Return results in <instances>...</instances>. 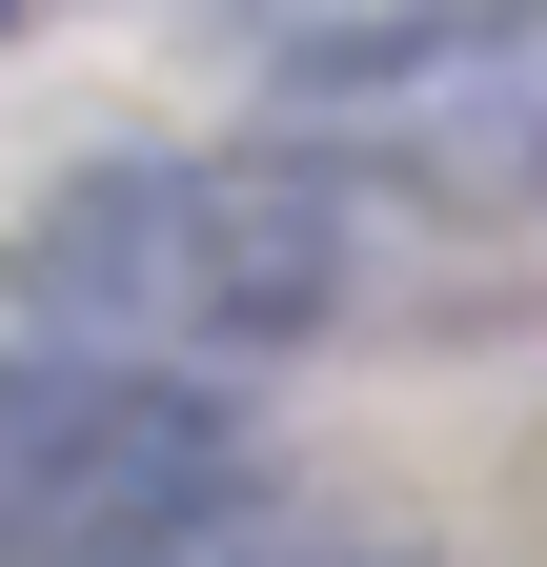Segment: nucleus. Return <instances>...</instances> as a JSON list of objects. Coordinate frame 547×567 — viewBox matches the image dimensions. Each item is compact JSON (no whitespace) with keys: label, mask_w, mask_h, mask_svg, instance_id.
I'll return each instance as SVG.
<instances>
[{"label":"nucleus","mask_w":547,"mask_h":567,"mask_svg":"<svg viewBox=\"0 0 547 567\" xmlns=\"http://www.w3.org/2000/svg\"><path fill=\"white\" fill-rule=\"evenodd\" d=\"M264 507L224 385H143L82 344H0V567H163Z\"/></svg>","instance_id":"nucleus-3"},{"label":"nucleus","mask_w":547,"mask_h":567,"mask_svg":"<svg viewBox=\"0 0 547 567\" xmlns=\"http://www.w3.org/2000/svg\"><path fill=\"white\" fill-rule=\"evenodd\" d=\"M163 567H405V547H345V527H285V507H244V527H203Z\"/></svg>","instance_id":"nucleus-4"},{"label":"nucleus","mask_w":547,"mask_h":567,"mask_svg":"<svg viewBox=\"0 0 547 567\" xmlns=\"http://www.w3.org/2000/svg\"><path fill=\"white\" fill-rule=\"evenodd\" d=\"M345 183H305L285 142H122V163H61L41 224L0 244V305L21 344H82V365L143 385H244L285 344L345 324Z\"/></svg>","instance_id":"nucleus-1"},{"label":"nucleus","mask_w":547,"mask_h":567,"mask_svg":"<svg viewBox=\"0 0 547 567\" xmlns=\"http://www.w3.org/2000/svg\"><path fill=\"white\" fill-rule=\"evenodd\" d=\"M264 142L345 203L547 224V0H365V21L285 41Z\"/></svg>","instance_id":"nucleus-2"},{"label":"nucleus","mask_w":547,"mask_h":567,"mask_svg":"<svg viewBox=\"0 0 547 567\" xmlns=\"http://www.w3.org/2000/svg\"><path fill=\"white\" fill-rule=\"evenodd\" d=\"M0 21H21V0H0Z\"/></svg>","instance_id":"nucleus-5"}]
</instances>
